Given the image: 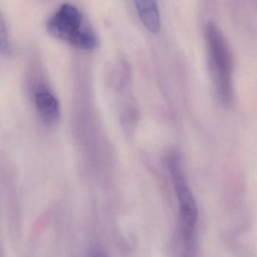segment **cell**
<instances>
[{
  "label": "cell",
  "instance_id": "cell-3",
  "mask_svg": "<svg viewBox=\"0 0 257 257\" xmlns=\"http://www.w3.org/2000/svg\"><path fill=\"white\" fill-rule=\"evenodd\" d=\"M82 16L77 8L64 4L48 21L47 31L52 37L70 44L81 31Z\"/></svg>",
  "mask_w": 257,
  "mask_h": 257
},
{
  "label": "cell",
  "instance_id": "cell-6",
  "mask_svg": "<svg viewBox=\"0 0 257 257\" xmlns=\"http://www.w3.org/2000/svg\"><path fill=\"white\" fill-rule=\"evenodd\" d=\"M70 44L73 47L82 50L92 51L97 49L99 40L92 31L81 30L70 42Z\"/></svg>",
  "mask_w": 257,
  "mask_h": 257
},
{
  "label": "cell",
  "instance_id": "cell-4",
  "mask_svg": "<svg viewBox=\"0 0 257 257\" xmlns=\"http://www.w3.org/2000/svg\"><path fill=\"white\" fill-rule=\"evenodd\" d=\"M140 20L150 32H159L160 16L156 0H134Z\"/></svg>",
  "mask_w": 257,
  "mask_h": 257
},
{
  "label": "cell",
  "instance_id": "cell-2",
  "mask_svg": "<svg viewBox=\"0 0 257 257\" xmlns=\"http://www.w3.org/2000/svg\"><path fill=\"white\" fill-rule=\"evenodd\" d=\"M170 172L174 182L176 195L180 204L182 234L188 251L192 250L195 240V227L198 222V207L192 192L186 183L180 159L172 155L169 162Z\"/></svg>",
  "mask_w": 257,
  "mask_h": 257
},
{
  "label": "cell",
  "instance_id": "cell-5",
  "mask_svg": "<svg viewBox=\"0 0 257 257\" xmlns=\"http://www.w3.org/2000/svg\"><path fill=\"white\" fill-rule=\"evenodd\" d=\"M36 106L40 116L48 123L55 122L59 118V103L56 97L46 90H40L36 94Z\"/></svg>",
  "mask_w": 257,
  "mask_h": 257
},
{
  "label": "cell",
  "instance_id": "cell-1",
  "mask_svg": "<svg viewBox=\"0 0 257 257\" xmlns=\"http://www.w3.org/2000/svg\"><path fill=\"white\" fill-rule=\"evenodd\" d=\"M209 67L218 95L224 102L231 98L233 61L231 51L221 30L209 22L205 28Z\"/></svg>",
  "mask_w": 257,
  "mask_h": 257
},
{
  "label": "cell",
  "instance_id": "cell-7",
  "mask_svg": "<svg viewBox=\"0 0 257 257\" xmlns=\"http://www.w3.org/2000/svg\"><path fill=\"white\" fill-rule=\"evenodd\" d=\"M0 54L4 56H9L11 54L7 25L1 12H0Z\"/></svg>",
  "mask_w": 257,
  "mask_h": 257
}]
</instances>
